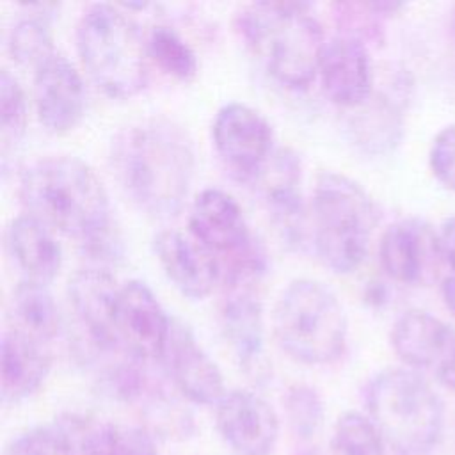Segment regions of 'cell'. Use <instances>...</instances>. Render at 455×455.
<instances>
[{
	"label": "cell",
	"mask_w": 455,
	"mask_h": 455,
	"mask_svg": "<svg viewBox=\"0 0 455 455\" xmlns=\"http://www.w3.org/2000/svg\"><path fill=\"white\" fill-rule=\"evenodd\" d=\"M217 430L236 455H270L279 437V416L252 391L235 389L215 405Z\"/></svg>",
	"instance_id": "cell-14"
},
{
	"label": "cell",
	"mask_w": 455,
	"mask_h": 455,
	"mask_svg": "<svg viewBox=\"0 0 455 455\" xmlns=\"http://www.w3.org/2000/svg\"><path fill=\"white\" fill-rule=\"evenodd\" d=\"M212 137L217 155L238 180L254 181L274 153L268 121L245 103L224 105L215 114Z\"/></svg>",
	"instance_id": "cell-10"
},
{
	"label": "cell",
	"mask_w": 455,
	"mask_h": 455,
	"mask_svg": "<svg viewBox=\"0 0 455 455\" xmlns=\"http://www.w3.org/2000/svg\"><path fill=\"white\" fill-rule=\"evenodd\" d=\"M27 215L52 231L85 242L112 226L107 190L89 164L52 155L30 164L18 190Z\"/></svg>",
	"instance_id": "cell-2"
},
{
	"label": "cell",
	"mask_w": 455,
	"mask_h": 455,
	"mask_svg": "<svg viewBox=\"0 0 455 455\" xmlns=\"http://www.w3.org/2000/svg\"><path fill=\"white\" fill-rule=\"evenodd\" d=\"M7 313V329L46 345L60 327V313L46 284L21 279L11 293Z\"/></svg>",
	"instance_id": "cell-24"
},
{
	"label": "cell",
	"mask_w": 455,
	"mask_h": 455,
	"mask_svg": "<svg viewBox=\"0 0 455 455\" xmlns=\"http://www.w3.org/2000/svg\"><path fill=\"white\" fill-rule=\"evenodd\" d=\"M52 357L46 343L5 329L2 336V402L18 403L46 380Z\"/></svg>",
	"instance_id": "cell-21"
},
{
	"label": "cell",
	"mask_w": 455,
	"mask_h": 455,
	"mask_svg": "<svg viewBox=\"0 0 455 455\" xmlns=\"http://www.w3.org/2000/svg\"><path fill=\"white\" fill-rule=\"evenodd\" d=\"M148 55L167 75L178 80H190L197 73V59L188 43L171 27L155 25L148 37Z\"/></svg>",
	"instance_id": "cell-26"
},
{
	"label": "cell",
	"mask_w": 455,
	"mask_h": 455,
	"mask_svg": "<svg viewBox=\"0 0 455 455\" xmlns=\"http://www.w3.org/2000/svg\"><path fill=\"white\" fill-rule=\"evenodd\" d=\"M254 181L281 236L291 245H300L306 212L300 188L302 165L297 153L288 148L274 151Z\"/></svg>",
	"instance_id": "cell-16"
},
{
	"label": "cell",
	"mask_w": 455,
	"mask_h": 455,
	"mask_svg": "<svg viewBox=\"0 0 455 455\" xmlns=\"http://www.w3.org/2000/svg\"><path fill=\"white\" fill-rule=\"evenodd\" d=\"M331 451L332 455H384L386 443L368 414L348 411L334 423Z\"/></svg>",
	"instance_id": "cell-27"
},
{
	"label": "cell",
	"mask_w": 455,
	"mask_h": 455,
	"mask_svg": "<svg viewBox=\"0 0 455 455\" xmlns=\"http://www.w3.org/2000/svg\"><path fill=\"white\" fill-rule=\"evenodd\" d=\"M428 165L434 178L448 190L455 192V124L437 132L428 153Z\"/></svg>",
	"instance_id": "cell-32"
},
{
	"label": "cell",
	"mask_w": 455,
	"mask_h": 455,
	"mask_svg": "<svg viewBox=\"0 0 455 455\" xmlns=\"http://www.w3.org/2000/svg\"><path fill=\"white\" fill-rule=\"evenodd\" d=\"M318 75L325 96L345 108L363 105L373 91V71L364 41L352 36H334L325 41Z\"/></svg>",
	"instance_id": "cell-17"
},
{
	"label": "cell",
	"mask_w": 455,
	"mask_h": 455,
	"mask_svg": "<svg viewBox=\"0 0 455 455\" xmlns=\"http://www.w3.org/2000/svg\"><path fill=\"white\" fill-rule=\"evenodd\" d=\"M453 331L455 327L427 311L409 309L393 323L391 347L411 370L435 368L450 345Z\"/></svg>",
	"instance_id": "cell-22"
},
{
	"label": "cell",
	"mask_w": 455,
	"mask_h": 455,
	"mask_svg": "<svg viewBox=\"0 0 455 455\" xmlns=\"http://www.w3.org/2000/svg\"><path fill=\"white\" fill-rule=\"evenodd\" d=\"M76 48L92 82L110 98L126 100L148 84V44L117 5H89L76 27Z\"/></svg>",
	"instance_id": "cell-5"
},
{
	"label": "cell",
	"mask_w": 455,
	"mask_h": 455,
	"mask_svg": "<svg viewBox=\"0 0 455 455\" xmlns=\"http://www.w3.org/2000/svg\"><path fill=\"white\" fill-rule=\"evenodd\" d=\"M265 254L256 243L247 254L222 268L224 293L220 323L224 336L245 371L259 373L265 364V329L261 281Z\"/></svg>",
	"instance_id": "cell-8"
},
{
	"label": "cell",
	"mask_w": 455,
	"mask_h": 455,
	"mask_svg": "<svg viewBox=\"0 0 455 455\" xmlns=\"http://www.w3.org/2000/svg\"><path fill=\"white\" fill-rule=\"evenodd\" d=\"M5 245L25 281L48 286L62 267V247L55 231L27 213L7 226Z\"/></svg>",
	"instance_id": "cell-20"
},
{
	"label": "cell",
	"mask_w": 455,
	"mask_h": 455,
	"mask_svg": "<svg viewBox=\"0 0 455 455\" xmlns=\"http://www.w3.org/2000/svg\"><path fill=\"white\" fill-rule=\"evenodd\" d=\"M347 315L331 288L315 279H295L274 307V336L281 350L304 364H329L347 345Z\"/></svg>",
	"instance_id": "cell-7"
},
{
	"label": "cell",
	"mask_w": 455,
	"mask_h": 455,
	"mask_svg": "<svg viewBox=\"0 0 455 455\" xmlns=\"http://www.w3.org/2000/svg\"><path fill=\"white\" fill-rule=\"evenodd\" d=\"M434 370H435L437 380L444 387L455 391V331H453V336L450 339V345H448L446 352L443 354L441 361L437 363V366Z\"/></svg>",
	"instance_id": "cell-33"
},
{
	"label": "cell",
	"mask_w": 455,
	"mask_h": 455,
	"mask_svg": "<svg viewBox=\"0 0 455 455\" xmlns=\"http://www.w3.org/2000/svg\"><path fill=\"white\" fill-rule=\"evenodd\" d=\"M121 284L108 270L85 267L68 283V300L80 329V341L92 355L130 357L119 341L116 306Z\"/></svg>",
	"instance_id": "cell-9"
},
{
	"label": "cell",
	"mask_w": 455,
	"mask_h": 455,
	"mask_svg": "<svg viewBox=\"0 0 455 455\" xmlns=\"http://www.w3.org/2000/svg\"><path fill=\"white\" fill-rule=\"evenodd\" d=\"M160 363L178 391L194 403L217 405L226 395L219 366L197 345L190 329L180 322H172L171 338Z\"/></svg>",
	"instance_id": "cell-19"
},
{
	"label": "cell",
	"mask_w": 455,
	"mask_h": 455,
	"mask_svg": "<svg viewBox=\"0 0 455 455\" xmlns=\"http://www.w3.org/2000/svg\"><path fill=\"white\" fill-rule=\"evenodd\" d=\"M110 165L133 204L153 217H171L185 203L196 156L181 126L151 117L116 133L110 144Z\"/></svg>",
	"instance_id": "cell-1"
},
{
	"label": "cell",
	"mask_w": 455,
	"mask_h": 455,
	"mask_svg": "<svg viewBox=\"0 0 455 455\" xmlns=\"http://www.w3.org/2000/svg\"><path fill=\"white\" fill-rule=\"evenodd\" d=\"M368 416L395 455H428L441 439L444 407L411 368L379 371L366 387Z\"/></svg>",
	"instance_id": "cell-4"
},
{
	"label": "cell",
	"mask_w": 455,
	"mask_h": 455,
	"mask_svg": "<svg viewBox=\"0 0 455 455\" xmlns=\"http://www.w3.org/2000/svg\"><path fill=\"white\" fill-rule=\"evenodd\" d=\"M85 455H100V453H96V451H89V453H85Z\"/></svg>",
	"instance_id": "cell-37"
},
{
	"label": "cell",
	"mask_w": 455,
	"mask_h": 455,
	"mask_svg": "<svg viewBox=\"0 0 455 455\" xmlns=\"http://www.w3.org/2000/svg\"><path fill=\"white\" fill-rule=\"evenodd\" d=\"M379 261L384 274L396 283L430 284L444 261L439 233L421 219L396 220L380 236Z\"/></svg>",
	"instance_id": "cell-11"
},
{
	"label": "cell",
	"mask_w": 455,
	"mask_h": 455,
	"mask_svg": "<svg viewBox=\"0 0 455 455\" xmlns=\"http://www.w3.org/2000/svg\"><path fill=\"white\" fill-rule=\"evenodd\" d=\"M236 30L259 53L279 84L302 89L315 80L325 37L309 5L290 2L245 5L236 14Z\"/></svg>",
	"instance_id": "cell-3"
},
{
	"label": "cell",
	"mask_w": 455,
	"mask_h": 455,
	"mask_svg": "<svg viewBox=\"0 0 455 455\" xmlns=\"http://www.w3.org/2000/svg\"><path fill=\"white\" fill-rule=\"evenodd\" d=\"M188 233L220 265L235 261L256 245L240 204L220 188H204L196 196L188 212Z\"/></svg>",
	"instance_id": "cell-13"
},
{
	"label": "cell",
	"mask_w": 455,
	"mask_h": 455,
	"mask_svg": "<svg viewBox=\"0 0 455 455\" xmlns=\"http://www.w3.org/2000/svg\"><path fill=\"white\" fill-rule=\"evenodd\" d=\"M116 327L123 350L139 363H149L162 361L172 320L165 315L151 288L132 279L119 288Z\"/></svg>",
	"instance_id": "cell-12"
},
{
	"label": "cell",
	"mask_w": 455,
	"mask_h": 455,
	"mask_svg": "<svg viewBox=\"0 0 455 455\" xmlns=\"http://www.w3.org/2000/svg\"><path fill=\"white\" fill-rule=\"evenodd\" d=\"M313 240L320 259L336 274L355 270L368 254L377 210L352 178L325 171L313 190Z\"/></svg>",
	"instance_id": "cell-6"
},
{
	"label": "cell",
	"mask_w": 455,
	"mask_h": 455,
	"mask_svg": "<svg viewBox=\"0 0 455 455\" xmlns=\"http://www.w3.org/2000/svg\"><path fill=\"white\" fill-rule=\"evenodd\" d=\"M28 112H27V98L20 82L9 73V69H2L0 75V128H2V146L4 153L7 151L11 142H18L25 133Z\"/></svg>",
	"instance_id": "cell-31"
},
{
	"label": "cell",
	"mask_w": 455,
	"mask_h": 455,
	"mask_svg": "<svg viewBox=\"0 0 455 455\" xmlns=\"http://www.w3.org/2000/svg\"><path fill=\"white\" fill-rule=\"evenodd\" d=\"M89 451L100 455H158L153 435L144 428L100 421L96 423L85 453Z\"/></svg>",
	"instance_id": "cell-29"
},
{
	"label": "cell",
	"mask_w": 455,
	"mask_h": 455,
	"mask_svg": "<svg viewBox=\"0 0 455 455\" xmlns=\"http://www.w3.org/2000/svg\"><path fill=\"white\" fill-rule=\"evenodd\" d=\"M34 103L39 123L52 133L73 130L85 110V87L73 62L53 53L34 69Z\"/></svg>",
	"instance_id": "cell-15"
},
{
	"label": "cell",
	"mask_w": 455,
	"mask_h": 455,
	"mask_svg": "<svg viewBox=\"0 0 455 455\" xmlns=\"http://www.w3.org/2000/svg\"><path fill=\"white\" fill-rule=\"evenodd\" d=\"M96 423L80 414H64L18 435L5 455H84Z\"/></svg>",
	"instance_id": "cell-23"
},
{
	"label": "cell",
	"mask_w": 455,
	"mask_h": 455,
	"mask_svg": "<svg viewBox=\"0 0 455 455\" xmlns=\"http://www.w3.org/2000/svg\"><path fill=\"white\" fill-rule=\"evenodd\" d=\"M153 247L167 279L192 300L208 297L222 279L219 259L190 233L164 229L155 236Z\"/></svg>",
	"instance_id": "cell-18"
},
{
	"label": "cell",
	"mask_w": 455,
	"mask_h": 455,
	"mask_svg": "<svg viewBox=\"0 0 455 455\" xmlns=\"http://www.w3.org/2000/svg\"><path fill=\"white\" fill-rule=\"evenodd\" d=\"M439 233V243H441V252L444 263L450 265V268L455 274V215L448 217L443 224Z\"/></svg>",
	"instance_id": "cell-34"
},
{
	"label": "cell",
	"mask_w": 455,
	"mask_h": 455,
	"mask_svg": "<svg viewBox=\"0 0 455 455\" xmlns=\"http://www.w3.org/2000/svg\"><path fill=\"white\" fill-rule=\"evenodd\" d=\"M441 297L446 309L455 316V274L448 275L441 283Z\"/></svg>",
	"instance_id": "cell-35"
},
{
	"label": "cell",
	"mask_w": 455,
	"mask_h": 455,
	"mask_svg": "<svg viewBox=\"0 0 455 455\" xmlns=\"http://www.w3.org/2000/svg\"><path fill=\"white\" fill-rule=\"evenodd\" d=\"M451 36H453V44H455V12H453V18H451Z\"/></svg>",
	"instance_id": "cell-36"
},
{
	"label": "cell",
	"mask_w": 455,
	"mask_h": 455,
	"mask_svg": "<svg viewBox=\"0 0 455 455\" xmlns=\"http://www.w3.org/2000/svg\"><path fill=\"white\" fill-rule=\"evenodd\" d=\"M350 133L354 144L371 155L391 151L402 137V112L395 98L377 94L370 96L363 105L355 107L350 119Z\"/></svg>",
	"instance_id": "cell-25"
},
{
	"label": "cell",
	"mask_w": 455,
	"mask_h": 455,
	"mask_svg": "<svg viewBox=\"0 0 455 455\" xmlns=\"http://www.w3.org/2000/svg\"><path fill=\"white\" fill-rule=\"evenodd\" d=\"M284 407L288 423L299 439L309 441L320 432L323 423V403L313 387L306 384L291 386L286 393Z\"/></svg>",
	"instance_id": "cell-30"
},
{
	"label": "cell",
	"mask_w": 455,
	"mask_h": 455,
	"mask_svg": "<svg viewBox=\"0 0 455 455\" xmlns=\"http://www.w3.org/2000/svg\"><path fill=\"white\" fill-rule=\"evenodd\" d=\"M7 48L14 62L34 69L55 53L50 25L41 14H28L18 20L7 39Z\"/></svg>",
	"instance_id": "cell-28"
}]
</instances>
